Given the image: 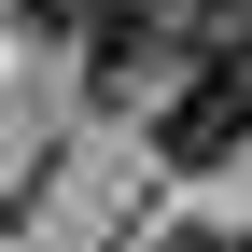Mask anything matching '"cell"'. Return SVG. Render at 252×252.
<instances>
[{"mask_svg":"<svg viewBox=\"0 0 252 252\" xmlns=\"http://www.w3.org/2000/svg\"><path fill=\"white\" fill-rule=\"evenodd\" d=\"M0 14H14V28H84L98 0H0Z\"/></svg>","mask_w":252,"mask_h":252,"instance_id":"obj_3","label":"cell"},{"mask_svg":"<svg viewBox=\"0 0 252 252\" xmlns=\"http://www.w3.org/2000/svg\"><path fill=\"white\" fill-rule=\"evenodd\" d=\"M154 154H168V168H224V154H252V70H238V56H196V70L168 84Z\"/></svg>","mask_w":252,"mask_h":252,"instance_id":"obj_2","label":"cell"},{"mask_svg":"<svg viewBox=\"0 0 252 252\" xmlns=\"http://www.w3.org/2000/svg\"><path fill=\"white\" fill-rule=\"evenodd\" d=\"M182 42H210V0H98V14H84V70H98V98L154 84Z\"/></svg>","mask_w":252,"mask_h":252,"instance_id":"obj_1","label":"cell"},{"mask_svg":"<svg viewBox=\"0 0 252 252\" xmlns=\"http://www.w3.org/2000/svg\"><path fill=\"white\" fill-rule=\"evenodd\" d=\"M168 252H252V238H224V224H196V238H168Z\"/></svg>","mask_w":252,"mask_h":252,"instance_id":"obj_4","label":"cell"}]
</instances>
